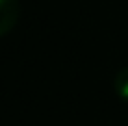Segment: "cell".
Wrapping results in <instances>:
<instances>
[{
  "mask_svg": "<svg viewBox=\"0 0 128 126\" xmlns=\"http://www.w3.org/2000/svg\"><path fill=\"white\" fill-rule=\"evenodd\" d=\"M20 15L19 0H0V37L15 28Z\"/></svg>",
  "mask_w": 128,
  "mask_h": 126,
  "instance_id": "6da1fadb",
  "label": "cell"
},
{
  "mask_svg": "<svg viewBox=\"0 0 128 126\" xmlns=\"http://www.w3.org/2000/svg\"><path fill=\"white\" fill-rule=\"evenodd\" d=\"M113 87H115V93L119 97L128 102V67L121 69L117 72L115 80H113Z\"/></svg>",
  "mask_w": 128,
  "mask_h": 126,
  "instance_id": "7a4b0ae2",
  "label": "cell"
}]
</instances>
